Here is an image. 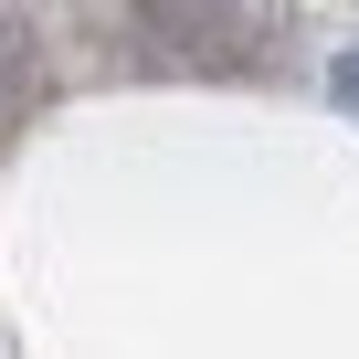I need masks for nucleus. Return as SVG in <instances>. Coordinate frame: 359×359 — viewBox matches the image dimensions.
I'll list each match as a JSON object with an SVG mask.
<instances>
[{"instance_id": "obj_1", "label": "nucleus", "mask_w": 359, "mask_h": 359, "mask_svg": "<svg viewBox=\"0 0 359 359\" xmlns=\"http://www.w3.org/2000/svg\"><path fill=\"white\" fill-rule=\"evenodd\" d=\"M22 95H32V22L0 11V116H22Z\"/></svg>"}, {"instance_id": "obj_2", "label": "nucleus", "mask_w": 359, "mask_h": 359, "mask_svg": "<svg viewBox=\"0 0 359 359\" xmlns=\"http://www.w3.org/2000/svg\"><path fill=\"white\" fill-rule=\"evenodd\" d=\"M327 85H338V106H348V116H359V43H348V53H338V74H327Z\"/></svg>"}]
</instances>
